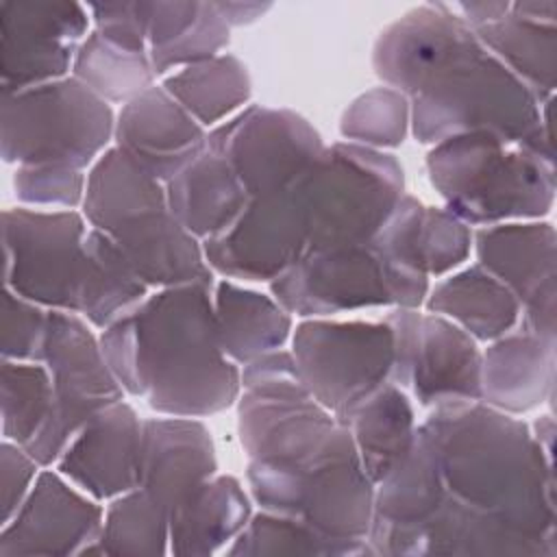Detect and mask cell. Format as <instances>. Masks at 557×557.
<instances>
[{"label": "cell", "instance_id": "cell-1", "mask_svg": "<svg viewBox=\"0 0 557 557\" xmlns=\"http://www.w3.org/2000/svg\"><path fill=\"white\" fill-rule=\"evenodd\" d=\"M418 429L450 498L557 555L553 459L527 422L474 400L433 407Z\"/></svg>", "mask_w": 557, "mask_h": 557}, {"label": "cell", "instance_id": "cell-2", "mask_svg": "<svg viewBox=\"0 0 557 557\" xmlns=\"http://www.w3.org/2000/svg\"><path fill=\"white\" fill-rule=\"evenodd\" d=\"M131 318L150 409L161 416L207 418L237 403L242 370L220 346L211 287L157 289L131 309Z\"/></svg>", "mask_w": 557, "mask_h": 557}, {"label": "cell", "instance_id": "cell-3", "mask_svg": "<svg viewBox=\"0 0 557 557\" xmlns=\"http://www.w3.org/2000/svg\"><path fill=\"white\" fill-rule=\"evenodd\" d=\"M81 213L120 246L150 289L213 287L202 242L170 211L165 185L117 146L89 168Z\"/></svg>", "mask_w": 557, "mask_h": 557}, {"label": "cell", "instance_id": "cell-4", "mask_svg": "<svg viewBox=\"0 0 557 557\" xmlns=\"http://www.w3.org/2000/svg\"><path fill=\"white\" fill-rule=\"evenodd\" d=\"M409 104V128L420 144L487 131L555 159L550 100L537 102L479 39L440 67Z\"/></svg>", "mask_w": 557, "mask_h": 557}, {"label": "cell", "instance_id": "cell-5", "mask_svg": "<svg viewBox=\"0 0 557 557\" xmlns=\"http://www.w3.org/2000/svg\"><path fill=\"white\" fill-rule=\"evenodd\" d=\"M426 174L444 209L468 226L542 220L557 191L555 159L487 131L435 144Z\"/></svg>", "mask_w": 557, "mask_h": 557}, {"label": "cell", "instance_id": "cell-6", "mask_svg": "<svg viewBox=\"0 0 557 557\" xmlns=\"http://www.w3.org/2000/svg\"><path fill=\"white\" fill-rule=\"evenodd\" d=\"M292 189L307 215V250L363 246L405 196V172L385 150L337 141Z\"/></svg>", "mask_w": 557, "mask_h": 557}, {"label": "cell", "instance_id": "cell-7", "mask_svg": "<svg viewBox=\"0 0 557 557\" xmlns=\"http://www.w3.org/2000/svg\"><path fill=\"white\" fill-rule=\"evenodd\" d=\"M115 113L72 74L17 94H2L4 163L85 170L111 148Z\"/></svg>", "mask_w": 557, "mask_h": 557}, {"label": "cell", "instance_id": "cell-8", "mask_svg": "<svg viewBox=\"0 0 557 557\" xmlns=\"http://www.w3.org/2000/svg\"><path fill=\"white\" fill-rule=\"evenodd\" d=\"M255 505L300 518L337 542H368L374 509V483L361 468L350 429L337 424L320 455L298 472L259 463L246 468Z\"/></svg>", "mask_w": 557, "mask_h": 557}, {"label": "cell", "instance_id": "cell-9", "mask_svg": "<svg viewBox=\"0 0 557 557\" xmlns=\"http://www.w3.org/2000/svg\"><path fill=\"white\" fill-rule=\"evenodd\" d=\"M292 355L309 394L346 426L352 411L394 366V337L385 320L305 318L292 331Z\"/></svg>", "mask_w": 557, "mask_h": 557}, {"label": "cell", "instance_id": "cell-10", "mask_svg": "<svg viewBox=\"0 0 557 557\" xmlns=\"http://www.w3.org/2000/svg\"><path fill=\"white\" fill-rule=\"evenodd\" d=\"M89 224L81 211H2L4 287L59 311H81Z\"/></svg>", "mask_w": 557, "mask_h": 557}, {"label": "cell", "instance_id": "cell-11", "mask_svg": "<svg viewBox=\"0 0 557 557\" xmlns=\"http://www.w3.org/2000/svg\"><path fill=\"white\" fill-rule=\"evenodd\" d=\"M41 363L52 376L54 407L26 450L41 468H52L89 418L124 400V389L104 361L100 339L87 320L72 311H48Z\"/></svg>", "mask_w": 557, "mask_h": 557}, {"label": "cell", "instance_id": "cell-12", "mask_svg": "<svg viewBox=\"0 0 557 557\" xmlns=\"http://www.w3.org/2000/svg\"><path fill=\"white\" fill-rule=\"evenodd\" d=\"M207 148L228 161L255 198L289 189L326 146L300 113L248 104L207 133Z\"/></svg>", "mask_w": 557, "mask_h": 557}, {"label": "cell", "instance_id": "cell-13", "mask_svg": "<svg viewBox=\"0 0 557 557\" xmlns=\"http://www.w3.org/2000/svg\"><path fill=\"white\" fill-rule=\"evenodd\" d=\"M89 24L87 4L81 2H0V91L17 94L70 76Z\"/></svg>", "mask_w": 557, "mask_h": 557}, {"label": "cell", "instance_id": "cell-14", "mask_svg": "<svg viewBox=\"0 0 557 557\" xmlns=\"http://www.w3.org/2000/svg\"><path fill=\"white\" fill-rule=\"evenodd\" d=\"M307 244V215L289 187L250 198L224 233L202 242V250L213 274L270 283L302 257Z\"/></svg>", "mask_w": 557, "mask_h": 557}, {"label": "cell", "instance_id": "cell-15", "mask_svg": "<svg viewBox=\"0 0 557 557\" xmlns=\"http://www.w3.org/2000/svg\"><path fill=\"white\" fill-rule=\"evenodd\" d=\"M270 294L302 320L394 307L370 244L305 250L292 268L270 281Z\"/></svg>", "mask_w": 557, "mask_h": 557}, {"label": "cell", "instance_id": "cell-16", "mask_svg": "<svg viewBox=\"0 0 557 557\" xmlns=\"http://www.w3.org/2000/svg\"><path fill=\"white\" fill-rule=\"evenodd\" d=\"M104 509L57 468H41L33 490L0 531V557L85 555L98 540Z\"/></svg>", "mask_w": 557, "mask_h": 557}, {"label": "cell", "instance_id": "cell-17", "mask_svg": "<svg viewBox=\"0 0 557 557\" xmlns=\"http://www.w3.org/2000/svg\"><path fill=\"white\" fill-rule=\"evenodd\" d=\"M476 41L474 30L444 2H424L387 24L372 46L374 74L409 100L453 57Z\"/></svg>", "mask_w": 557, "mask_h": 557}, {"label": "cell", "instance_id": "cell-18", "mask_svg": "<svg viewBox=\"0 0 557 557\" xmlns=\"http://www.w3.org/2000/svg\"><path fill=\"white\" fill-rule=\"evenodd\" d=\"M141 422L126 400L104 407L70 440L54 468L98 503L139 487Z\"/></svg>", "mask_w": 557, "mask_h": 557}, {"label": "cell", "instance_id": "cell-19", "mask_svg": "<svg viewBox=\"0 0 557 557\" xmlns=\"http://www.w3.org/2000/svg\"><path fill=\"white\" fill-rule=\"evenodd\" d=\"M215 474V444L202 420L161 416L141 422L139 490L157 500L168 516Z\"/></svg>", "mask_w": 557, "mask_h": 557}, {"label": "cell", "instance_id": "cell-20", "mask_svg": "<svg viewBox=\"0 0 557 557\" xmlns=\"http://www.w3.org/2000/svg\"><path fill=\"white\" fill-rule=\"evenodd\" d=\"M113 141L148 174L168 183L207 150V128L161 85H152L122 104Z\"/></svg>", "mask_w": 557, "mask_h": 557}, {"label": "cell", "instance_id": "cell-21", "mask_svg": "<svg viewBox=\"0 0 557 557\" xmlns=\"http://www.w3.org/2000/svg\"><path fill=\"white\" fill-rule=\"evenodd\" d=\"M444 498L437 457L418 429L409 453L374 485L372 524L366 537L372 555H405L413 535Z\"/></svg>", "mask_w": 557, "mask_h": 557}, {"label": "cell", "instance_id": "cell-22", "mask_svg": "<svg viewBox=\"0 0 557 557\" xmlns=\"http://www.w3.org/2000/svg\"><path fill=\"white\" fill-rule=\"evenodd\" d=\"M407 389L426 409L481 400L479 342L448 318L422 313Z\"/></svg>", "mask_w": 557, "mask_h": 557}, {"label": "cell", "instance_id": "cell-23", "mask_svg": "<svg viewBox=\"0 0 557 557\" xmlns=\"http://www.w3.org/2000/svg\"><path fill=\"white\" fill-rule=\"evenodd\" d=\"M555 344L522 329L481 350V403L522 416L555 396Z\"/></svg>", "mask_w": 557, "mask_h": 557}, {"label": "cell", "instance_id": "cell-24", "mask_svg": "<svg viewBox=\"0 0 557 557\" xmlns=\"http://www.w3.org/2000/svg\"><path fill=\"white\" fill-rule=\"evenodd\" d=\"M476 263L498 278L522 305L557 276V235L544 220L500 222L472 233Z\"/></svg>", "mask_w": 557, "mask_h": 557}, {"label": "cell", "instance_id": "cell-25", "mask_svg": "<svg viewBox=\"0 0 557 557\" xmlns=\"http://www.w3.org/2000/svg\"><path fill=\"white\" fill-rule=\"evenodd\" d=\"M163 185L170 211L200 242L224 233L250 200L228 161L209 148Z\"/></svg>", "mask_w": 557, "mask_h": 557}, {"label": "cell", "instance_id": "cell-26", "mask_svg": "<svg viewBox=\"0 0 557 557\" xmlns=\"http://www.w3.org/2000/svg\"><path fill=\"white\" fill-rule=\"evenodd\" d=\"M252 516V498L231 474L211 476L170 516V553L209 557L231 544Z\"/></svg>", "mask_w": 557, "mask_h": 557}, {"label": "cell", "instance_id": "cell-27", "mask_svg": "<svg viewBox=\"0 0 557 557\" xmlns=\"http://www.w3.org/2000/svg\"><path fill=\"white\" fill-rule=\"evenodd\" d=\"M424 309L448 318L476 342H494L520 320L518 298L479 263L437 281L424 298Z\"/></svg>", "mask_w": 557, "mask_h": 557}, {"label": "cell", "instance_id": "cell-28", "mask_svg": "<svg viewBox=\"0 0 557 557\" xmlns=\"http://www.w3.org/2000/svg\"><path fill=\"white\" fill-rule=\"evenodd\" d=\"M213 313L220 346L237 366L278 350L292 339V313L274 296L242 287L231 278L213 285Z\"/></svg>", "mask_w": 557, "mask_h": 557}, {"label": "cell", "instance_id": "cell-29", "mask_svg": "<svg viewBox=\"0 0 557 557\" xmlns=\"http://www.w3.org/2000/svg\"><path fill=\"white\" fill-rule=\"evenodd\" d=\"M361 468L376 485L411 448L416 413L407 389L392 381L376 387L348 418Z\"/></svg>", "mask_w": 557, "mask_h": 557}, {"label": "cell", "instance_id": "cell-30", "mask_svg": "<svg viewBox=\"0 0 557 557\" xmlns=\"http://www.w3.org/2000/svg\"><path fill=\"white\" fill-rule=\"evenodd\" d=\"M511 7V4H509ZM483 48L496 57L537 102L553 98L557 83V26L507 13L474 30Z\"/></svg>", "mask_w": 557, "mask_h": 557}, {"label": "cell", "instance_id": "cell-31", "mask_svg": "<svg viewBox=\"0 0 557 557\" xmlns=\"http://www.w3.org/2000/svg\"><path fill=\"white\" fill-rule=\"evenodd\" d=\"M161 87L205 128L242 111L252 94L246 63L228 52L168 74Z\"/></svg>", "mask_w": 557, "mask_h": 557}, {"label": "cell", "instance_id": "cell-32", "mask_svg": "<svg viewBox=\"0 0 557 557\" xmlns=\"http://www.w3.org/2000/svg\"><path fill=\"white\" fill-rule=\"evenodd\" d=\"M422 213L424 205L405 194L370 242L394 307L420 309L429 294V274L420 246Z\"/></svg>", "mask_w": 557, "mask_h": 557}, {"label": "cell", "instance_id": "cell-33", "mask_svg": "<svg viewBox=\"0 0 557 557\" xmlns=\"http://www.w3.org/2000/svg\"><path fill=\"white\" fill-rule=\"evenodd\" d=\"M85 252L87 268L78 315L102 331L122 313L137 307L150 294V287L107 233L89 226Z\"/></svg>", "mask_w": 557, "mask_h": 557}, {"label": "cell", "instance_id": "cell-34", "mask_svg": "<svg viewBox=\"0 0 557 557\" xmlns=\"http://www.w3.org/2000/svg\"><path fill=\"white\" fill-rule=\"evenodd\" d=\"M70 74L109 104H126L154 85L148 52L120 46L94 28L76 48Z\"/></svg>", "mask_w": 557, "mask_h": 557}, {"label": "cell", "instance_id": "cell-35", "mask_svg": "<svg viewBox=\"0 0 557 557\" xmlns=\"http://www.w3.org/2000/svg\"><path fill=\"white\" fill-rule=\"evenodd\" d=\"M228 557H274V555H318L350 557L372 555L368 542L329 540L294 516L261 509L252 513L239 535L224 548Z\"/></svg>", "mask_w": 557, "mask_h": 557}, {"label": "cell", "instance_id": "cell-36", "mask_svg": "<svg viewBox=\"0 0 557 557\" xmlns=\"http://www.w3.org/2000/svg\"><path fill=\"white\" fill-rule=\"evenodd\" d=\"M170 516L144 490L135 487L109 500L98 540L85 555H168Z\"/></svg>", "mask_w": 557, "mask_h": 557}, {"label": "cell", "instance_id": "cell-37", "mask_svg": "<svg viewBox=\"0 0 557 557\" xmlns=\"http://www.w3.org/2000/svg\"><path fill=\"white\" fill-rule=\"evenodd\" d=\"M54 387L41 361H9L0 368L2 437L28 446L50 420Z\"/></svg>", "mask_w": 557, "mask_h": 557}, {"label": "cell", "instance_id": "cell-38", "mask_svg": "<svg viewBox=\"0 0 557 557\" xmlns=\"http://www.w3.org/2000/svg\"><path fill=\"white\" fill-rule=\"evenodd\" d=\"M411 120L409 98L387 85L359 94L342 113L339 135L348 144L387 150L405 141Z\"/></svg>", "mask_w": 557, "mask_h": 557}, {"label": "cell", "instance_id": "cell-39", "mask_svg": "<svg viewBox=\"0 0 557 557\" xmlns=\"http://www.w3.org/2000/svg\"><path fill=\"white\" fill-rule=\"evenodd\" d=\"M87 174L65 165H17L13 191L22 207L70 211L83 205Z\"/></svg>", "mask_w": 557, "mask_h": 557}, {"label": "cell", "instance_id": "cell-40", "mask_svg": "<svg viewBox=\"0 0 557 557\" xmlns=\"http://www.w3.org/2000/svg\"><path fill=\"white\" fill-rule=\"evenodd\" d=\"M231 41V28L215 11L213 2H202V11L194 26L176 41L161 50L148 52L154 76L168 74L222 54Z\"/></svg>", "mask_w": 557, "mask_h": 557}, {"label": "cell", "instance_id": "cell-41", "mask_svg": "<svg viewBox=\"0 0 557 557\" xmlns=\"http://www.w3.org/2000/svg\"><path fill=\"white\" fill-rule=\"evenodd\" d=\"M420 246L429 278H440L470 257L472 228L444 207H424Z\"/></svg>", "mask_w": 557, "mask_h": 557}, {"label": "cell", "instance_id": "cell-42", "mask_svg": "<svg viewBox=\"0 0 557 557\" xmlns=\"http://www.w3.org/2000/svg\"><path fill=\"white\" fill-rule=\"evenodd\" d=\"M48 311L13 289L2 294V359L9 361H41L44 339L48 329Z\"/></svg>", "mask_w": 557, "mask_h": 557}, {"label": "cell", "instance_id": "cell-43", "mask_svg": "<svg viewBox=\"0 0 557 557\" xmlns=\"http://www.w3.org/2000/svg\"><path fill=\"white\" fill-rule=\"evenodd\" d=\"M104 361L128 396H144L141 381H139V366H137V344H135V329L131 311L122 313L109 326L102 329L98 335Z\"/></svg>", "mask_w": 557, "mask_h": 557}, {"label": "cell", "instance_id": "cell-44", "mask_svg": "<svg viewBox=\"0 0 557 557\" xmlns=\"http://www.w3.org/2000/svg\"><path fill=\"white\" fill-rule=\"evenodd\" d=\"M94 30L107 39L148 52L146 22L141 15V0H117V2H91L87 4Z\"/></svg>", "mask_w": 557, "mask_h": 557}, {"label": "cell", "instance_id": "cell-45", "mask_svg": "<svg viewBox=\"0 0 557 557\" xmlns=\"http://www.w3.org/2000/svg\"><path fill=\"white\" fill-rule=\"evenodd\" d=\"M202 11L198 0H141V15L146 22L148 52L161 50L187 33Z\"/></svg>", "mask_w": 557, "mask_h": 557}, {"label": "cell", "instance_id": "cell-46", "mask_svg": "<svg viewBox=\"0 0 557 557\" xmlns=\"http://www.w3.org/2000/svg\"><path fill=\"white\" fill-rule=\"evenodd\" d=\"M39 472H41V466L30 457V453L24 446L11 440H2V446H0L2 524L9 522L13 513L20 509V505L33 490V483Z\"/></svg>", "mask_w": 557, "mask_h": 557}, {"label": "cell", "instance_id": "cell-47", "mask_svg": "<svg viewBox=\"0 0 557 557\" xmlns=\"http://www.w3.org/2000/svg\"><path fill=\"white\" fill-rule=\"evenodd\" d=\"M520 329L557 346V276L540 285L520 305Z\"/></svg>", "mask_w": 557, "mask_h": 557}, {"label": "cell", "instance_id": "cell-48", "mask_svg": "<svg viewBox=\"0 0 557 557\" xmlns=\"http://www.w3.org/2000/svg\"><path fill=\"white\" fill-rule=\"evenodd\" d=\"M507 0H476V2H453L450 9L472 28H481L485 24H492L509 13Z\"/></svg>", "mask_w": 557, "mask_h": 557}, {"label": "cell", "instance_id": "cell-49", "mask_svg": "<svg viewBox=\"0 0 557 557\" xmlns=\"http://www.w3.org/2000/svg\"><path fill=\"white\" fill-rule=\"evenodd\" d=\"M213 7L220 13V17L228 24V28H233V26L255 24L259 17H263L272 9V2L226 0V2H213Z\"/></svg>", "mask_w": 557, "mask_h": 557}, {"label": "cell", "instance_id": "cell-50", "mask_svg": "<svg viewBox=\"0 0 557 557\" xmlns=\"http://www.w3.org/2000/svg\"><path fill=\"white\" fill-rule=\"evenodd\" d=\"M511 13L546 24H555L557 17V2L555 0H524V2H511Z\"/></svg>", "mask_w": 557, "mask_h": 557}, {"label": "cell", "instance_id": "cell-51", "mask_svg": "<svg viewBox=\"0 0 557 557\" xmlns=\"http://www.w3.org/2000/svg\"><path fill=\"white\" fill-rule=\"evenodd\" d=\"M531 433L535 437V442L540 444V448L553 459V440H555V422L550 413H544L540 418H535V422L531 424Z\"/></svg>", "mask_w": 557, "mask_h": 557}]
</instances>
